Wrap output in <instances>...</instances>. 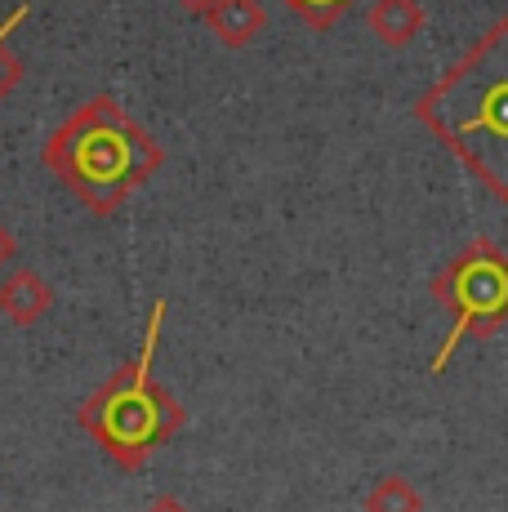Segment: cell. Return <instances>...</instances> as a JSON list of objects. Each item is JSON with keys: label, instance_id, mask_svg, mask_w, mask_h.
<instances>
[{"label": "cell", "instance_id": "cell-1", "mask_svg": "<svg viewBox=\"0 0 508 512\" xmlns=\"http://www.w3.org/2000/svg\"><path fill=\"white\" fill-rule=\"evenodd\" d=\"M415 121L508 205V14L415 98Z\"/></svg>", "mask_w": 508, "mask_h": 512}, {"label": "cell", "instance_id": "cell-2", "mask_svg": "<svg viewBox=\"0 0 508 512\" xmlns=\"http://www.w3.org/2000/svg\"><path fill=\"white\" fill-rule=\"evenodd\" d=\"M41 161L90 214H116L161 174L165 152L112 94H94L45 139Z\"/></svg>", "mask_w": 508, "mask_h": 512}, {"label": "cell", "instance_id": "cell-3", "mask_svg": "<svg viewBox=\"0 0 508 512\" xmlns=\"http://www.w3.org/2000/svg\"><path fill=\"white\" fill-rule=\"evenodd\" d=\"M161 326H165V299H156L148 330H143L139 357H130L116 374H107L99 388L81 401V410H76V423L90 432V441L121 472H139L152 450L174 441L183 432V423H188V410L152 374Z\"/></svg>", "mask_w": 508, "mask_h": 512}, {"label": "cell", "instance_id": "cell-4", "mask_svg": "<svg viewBox=\"0 0 508 512\" xmlns=\"http://www.w3.org/2000/svg\"><path fill=\"white\" fill-rule=\"evenodd\" d=\"M433 299L451 312V334L442 339L428 374L442 379L464 339H491L508 326V254L491 236H477L433 277Z\"/></svg>", "mask_w": 508, "mask_h": 512}, {"label": "cell", "instance_id": "cell-5", "mask_svg": "<svg viewBox=\"0 0 508 512\" xmlns=\"http://www.w3.org/2000/svg\"><path fill=\"white\" fill-rule=\"evenodd\" d=\"M54 308V290L41 272L32 268H14L5 281H0V317H9L14 326H36L45 312Z\"/></svg>", "mask_w": 508, "mask_h": 512}, {"label": "cell", "instance_id": "cell-6", "mask_svg": "<svg viewBox=\"0 0 508 512\" xmlns=\"http://www.w3.org/2000/svg\"><path fill=\"white\" fill-rule=\"evenodd\" d=\"M205 27L214 32V41L228 49H246L250 41H259V32L268 27V14H263L259 0H210L201 9Z\"/></svg>", "mask_w": 508, "mask_h": 512}, {"label": "cell", "instance_id": "cell-7", "mask_svg": "<svg viewBox=\"0 0 508 512\" xmlns=\"http://www.w3.org/2000/svg\"><path fill=\"white\" fill-rule=\"evenodd\" d=\"M370 32L388 49H402L424 32V5L419 0H375L370 5Z\"/></svg>", "mask_w": 508, "mask_h": 512}, {"label": "cell", "instance_id": "cell-8", "mask_svg": "<svg viewBox=\"0 0 508 512\" xmlns=\"http://www.w3.org/2000/svg\"><path fill=\"white\" fill-rule=\"evenodd\" d=\"M366 512H424V495L406 477H379L366 495Z\"/></svg>", "mask_w": 508, "mask_h": 512}, {"label": "cell", "instance_id": "cell-9", "mask_svg": "<svg viewBox=\"0 0 508 512\" xmlns=\"http://www.w3.org/2000/svg\"><path fill=\"white\" fill-rule=\"evenodd\" d=\"M27 14H32V5H18L14 14L5 18V23H0V103H5L9 94H14V85L23 81V58L14 54V49H9V36L18 32V27L27 23Z\"/></svg>", "mask_w": 508, "mask_h": 512}, {"label": "cell", "instance_id": "cell-10", "mask_svg": "<svg viewBox=\"0 0 508 512\" xmlns=\"http://www.w3.org/2000/svg\"><path fill=\"white\" fill-rule=\"evenodd\" d=\"M281 5H286L290 14L304 18L312 32H330V27H335L339 18L357 5V0H281Z\"/></svg>", "mask_w": 508, "mask_h": 512}, {"label": "cell", "instance_id": "cell-11", "mask_svg": "<svg viewBox=\"0 0 508 512\" xmlns=\"http://www.w3.org/2000/svg\"><path fill=\"white\" fill-rule=\"evenodd\" d=\"M14 259H18V241H14V232L0 223V272H5Z\"/></svg>", "mask_w": 508, "mask_h": 512}, {"label": "cell", "instance_id": "cell-12", "mask_svg": "<svg viewBox=\"0 0 508 512\" xmlns=\"http://www.w3.org/2000/svg\"><path fill=\"white\" fill-rule=\"evenodd\" d=\"M143 512H188V504H183V499H174V495H156Z\"/></svg>", "mask_w": 508, "mask_h": 512}, {"label": "cell", "instance_id": "cell-13", "mask_svg": "<svg viewBox=\"0 0 508 512\" xmlns=\"http://www.w3.org/2000/svg\"><path fill=\"white\" fill-rule=\"evenodd\" d=\"M179 5H183V9H192V14H201V9L210 5V0H179Z\"/></svg>", "mask_w": 508, "mask_h": 512}]
</instances>
